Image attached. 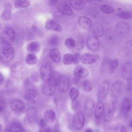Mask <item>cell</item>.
I'll return each mask as SVG.
<instances>
[{
  "label": "cell",
  "instance_id": "obj_57",
  "mask_svg": "<svg viewBox=\"0 0 132 132\" xmlns=\"http://www.w3.org/2000/svg\"><path fill=\"white\" fill-rule=\"evenodd\" d=\"M1 23H0V28H1Z\"/></svg>",
  "mask_w": 132,
  "mask_h": 132
},
{
  "label": "cell",
  "instance_id": "obj_32",
  "mask_svg": "<svg viewBox=\"0 0 132 132\" xmlns=\"http://www.w3.org/2000/svg\"><path fill=\"white\" fill-rule=\"evenodd\" d=\"M37 61H38V58L37 56L33 53L29 54L26 58V63L30 65L36 64Z\"/></svg>",
  "mask_w": 132,
  "mask_h": 132
},
{
  "label": "cell",
  "instance_id": "obj_5",
  "mask_svg": "<svg viewBox=\"0 0 132 132\" xmlns=\"http://www.w3.org/2000/svg\"><path fill=\"white\" fill-rule=\"evenodd\" d=\"M15 38V31L9 27L4 28L0 33V40L3 42L10 43L14 40Z\"/></svg>",
  "mask_w": 132,
  "mask_h": 132
},
{
  "label": "cell",
  "instance_id": "obj_47",
  "mask_svg": "<svg viewBox=\"0 0 132 132\" xmlns=\"http://www.w3.org/2000/svg\"><path fill=\"white\" fill-rule=\"evenodd\" d=\"M78 105V102L76 100H73V103H72V107L74 109H75L77 107Z\"/></svg>",
  "mask_w": 132,
  "mask_h": 132
},
{
  "label": "cell",
  "instance_id": "obj_17",
  "mask_svg": "<svg viewBox=\"0 0 132 132\" xmlns=\"http://www.w3.org/2000/svg\"><path fill=\"white\" fill-rule=\"evenodd\" d=\"M45 26L47 29L55 31H60L62 29L61 27L58 24V23L52 19L47 20Z\"/></svg>",
  "mask_w": 132,
  "mask_h": 132
},
{
  "label": "cell",
  "instance_id": "obj_11",
  "mask_svg": "<svg viewBox=\"0 0 132 132\" xmlns=\"http://www.w3.org/2000/svg\"><path fill=\"white\" fill-rule=\"evenodd\" d=\"M69 87V81L64 76H60L57 82V88L61 93L67 92Z\"/></svg>",
  "mask_w": 132,
  "mask_h": 132
},
{
  "label": "cell",
  "instance_id": "obj_44",
  "mask_svg": "<svg viewBox=\"0 0 132 132\" xmlns=\"http://www.w3.org/2000/svg\"><path fill=\"white\" fill-rule=\"evenodd\" d=\"M84 40L83 39H79L77 41V42H76V45L75 47H77V48H81L84 46Z\"/></svg>",
  "mask_w": 132,
  "mask_h": 132
},
{
  "label": "cell",
  "instance_id": "obj_46",
  "mask_svg": "<svg viewBox=\"0 0 132 132\" xmlns=\"http://www.w3.org/2000/svg\"><path fill=\"white\" fill-rule=\"evenodd\" d=\"M39 125L41 128H43V127H46L47 124L44 119H41L39 122Z\"/></svg>",
  "mask_w": 132,
  "mask_h": 132
},
{
  "label": "cell",
  "instance_id": "obj_14",
  "mask_svg": "<svg viewBox=\"0 0 132 132\" xmlns=\"http://www.w3.org/2000/svg\"><path fill=\"white\" fill-rule=\"evenodd\" d=\"M123 77L127 80H130L132 78V65L130 62H126L124 64L122 68Z\"/></svg>",
  "mask_w": 132,
  "mask_h": 132
},
{
  "label": "cell",
  "instance_id": "obj_36",
  "mask_svg": "<svg viewBox=\"0 0 132 132\" xmlns=\"http://www.w3.org/2000/svg\"><path fill=\"white\" fill-rule=\"evenodd\" d=\"M73 56L71 54H66L63 58V62L65 64L69 65L73 62Z\"/></svg>",
  "mask_w": 132,
  "mask_h": 132
},
{
  "label": "cell",
  "instance_id": "obj_31",
  "mask_svg": "<svg viewBox=\"0 0 132 132\" xmlns=\"http://www.w3.org/2000/svg\"><path fill=\"white\" fill-rule=\"evenodd\" d=\"M27 48L29 52H37L39 50V44L37 42L33 41L28 44Z\"/></svg>",
  "mask_w": 132,
  "mask_h": 132
},
{
  "label": "cell",
  "instance_id": "obj_7",
  "mask_svg": "<svg viewBox=\"0 0 132 132\" xmlns=\"http://www.w3.org/2000/svg\"><path fill=\"white\" fill-rule=\"evenodd\" d=\"M85 122V117L81 112H78L74 117L72 120V126L74 129L79 130L81 129Z\"/></svg>",
  "mask_w": 132,
  "mask_h": 132
},
{
  "label": "cell",
  "instance_id": "obj_40",
  "mask_svg": "<svg viewBox=\"0 0 132 132\" xmlns=\"http://www.w3.org/2000/svg\"><path fill=\"white\" fill-rule=\"evenodd\" d=\"M119 64V60L117 58L112 60L109 63V69L111 72H113L118 67Z\"/></svg>",
  "mask_w": 132,
  "mask_h": 132
},
{
  "label": "cell",
  "instance_id": "obj_6",
  "mask_svg": "<svg viewBox=\"0 0 132 132\" xmlns=\"http://www.w3.org/2000/svg\"><path fill=\"white\" fill-rule=\"evenodd\" d=\"M10 107L13 112L20 115L24 112L25 109V104L21 100H13L11 102Z\"/></svg>",
  "mask_w": 132,
  "mask_h": 132
},
{
  "label": "cell",
  "instance_id": "obj_18",
  "mask_svg": "<svg viewBox=\"0 0 132 132\" xmlns=\"http://www.w3.org/2000/svg\"><path fill=\"white\" fill-rule=\"evenodd\" d=\"M78 23L79 26L85 29H89L92 26L91 20L85 16H80L78 19Z\"/></svg>",
  "mask_w": 132,
  "mask_h": 132
},
{
  "label": "cell",
  "instance_id": "obj_15",
  "mask_svg": "<svg viewBox=\"0 0 132 132\" xmlns=\"http://www.w3.org/2000/svg\"><path fill=\"white\" fill-rule=\"evenodd\" d=\"M99 57L96 55H92L89 53H85L81 57L82 62L86 64H89L94 63L98 59Z\"/></svg>",
  "mask_w": 132,
  "mask_h": 132
},
{
  "label": "cell",
  "instance_id": "obj_24",
  "mask_svg": "<svg viewBox=\"0 0 132 132\" xmlns=\"http://www.w3.org/2000/svg\"><path fill=\"white\" fill-rule=\"evenodd\" d=\"M50 56L51 59L56 63H58L61 60L60 53L57 48H53L50 52Z\"/></svg>",
  "mask_w": 132,
  "mask_h": 132
},
{
  "label": "cell",
  "instance_id": "obj_38",
  "mask_svg": "<svg viewBox=\"0 0 132 132\" xmlns=\"http://www.w3.org/2000/svg\"><path fill=\"white\" fill-rule=\"evenodd\" d=\"M64 44H65V45L67 47H68L69 48H74L75 47L76 41L74 39L69 38H67L65 40Z\"/></svg>",
  "mask_w": 132,
  "mask_h": 132
},
{
  "label": "cell",
  "instance_id": "obj_10",
  "mask_svg": "<svg viewBox=\"0 0 132 132\" xmlns=\"http://www.w3.org/2000/svg\"><path fill=\"white\" fill-rule=\"evenodd\" d=\"M87 46L92 51H96L100 46V41L98 37L94 35L89 36L87 39Z\"/></svg>",
  "mask_w": 132,
  "mask_h": 132
},
{
  "label": "cell",
  "instance_id": "obj_56",
  "mask_svg": "<svg viewBox=\"0 0 132 132\" xmlns=\"http://www.w3.org/2000/svg\"><path fill=\"white\" fill-rule=\"evenodd\" d=\"M56 132H61V131H56Z\"/></svg>",
  "mask_w": 132,
  "mask_h": 132
},
{
  "label": "cell",
  "instance_id": "obj_50",
  "mask_svg": "<svg viewBox=\"0 0 132 132\" xmlns=\"http://www.w3.org/2000/svg\"><path fill=\"white\" fill-rule=\"evenodd\" d=\"M50 2L52 5H56L58 2V0H50Z\"/></svg>",
  "mask_w": 132,
  "mask_h": 132
},
{
  "label": "cell",
  "instance_id": "obj_39",
  "mask_svg": "<svg viewBox=\"0 0 132 132\" xmlns=\"http://www.w3.org/2000/svg\"><path fill=\"white\" fill-rule=\"evenodd\" d=\"M101 10L104 13L109 14L113 12L114 8L110 6L107 5H103L101 7Z\"/></svg>",
  "mask_w": 132,
  "mask_h": 132
},
{
  "label": "cell",
  "instance_id": "obj_20",
  "mask_svg": "<svg viewBox=\"0 0 132 132\" xmlns=\"http://www.w3.org/2000/svg\"><path fill=\"white\" fill-rule=\"evenodd\" d=\"M58 11L63 15L70 16L73 14V11L71 8L65 3L61 4L59 6Z\"/></svg>",
  "mask_w": 132,
  "mask_h": 132
},
{
  "label": "cell",
  "instance_id": "obj_9",
  "mask_svg": "<svg viewBox=\"0 0 132 132\" xmlns=\"http://www.w3.org/2000/svg\"><path fill=\"white\" fill-rule=\"evenodd\" d=\"M129 26L125 22H119L115 27V33L119 37H122L127 35L129 31Z\"/></svg>",
  "mask_w": 132,
  "mask_h": 132
},
{
  "label": "cell",
  "instance_id": "obj_53",
  "mask_svg": "<svg viewBox=\"0 0 132 132\" xmlns=\"http://www.w3.org/2000/svg\"><path fill=\"white\" fill-rule=\"evenodd\" d=\"M85 132H93V130L90 128H88L85 130Z\"/></svg>",
  "mask_w": 132,
  "mask_h": 132
},
{
  "label": "cell",
  "instance_id": "obj_49",
  "mask_svg": "<svg viewBox=\"0 0 132 132\" xmlns=\"http://www.w3.org/2000/svg\"><path fill=\"white\" fill-rule=\"evenodd\" d=\"M79 79L80 78L76 76H74V78H73V82L75 84H77L78 82H79Z\"/></svg>",
  "mask_w": 132,
  "mask_h": 132
},
{
  "label": "cell",
  "instance_id": "obj_33",
  "mask_svg": "<svg viewBox=\"0 0 132 132\" xmlns=\"http://www.w3.org/2000/svg\"><path fill=\"white\" fill-rule=\"evenodd\" d=\"M94 106L95 103L92 98H89L85 100L84 103V107L87 110H92L94 108Z\"/></svg>",
  "mask_w": 132,
  "mask_h": 132
},
{
  "label": "cell",
  "instance_id": "obj_30",
  "mask_svg": "<svg viewBox=\"0 0 132 132\" xmlns=\"http://www.w3.org/2000/svg\"><path fill=\"white\" fill-rule=\"evenodd\" d=\"M109 132H126L125 127L120 124H116L111 126Z\"/></svg>",
  "mask_w": 132,
  "mask_h": 132
},
{
  "label": "cell",
  "instance_id": "obj_29",
  "mask_svg": "<svg viewBox=\"0 0 132 132\" xmlns=\"http://www.w3.org/2000/svg\"><path fill=\"white\" fill-rule=\"evenodd\" d=\"M93 34L95 35L94 36L97 37H101L103 36L104 34V30L102 25L98 24L94 26L93 29Z\"/></svg>",
  "mask_w": 132,
  "mask_h": 132
},
{
  "label": "cell",
  "instance_id": "obj_16",
  "mask_svg": "<svg viewBox=\"0 0 132 132\" xmlns=\"http://www.w3.org/2000/svg\"><path fill=\"white\" fill-rule=\"evenodd\" d=\"M124 87V84L121 80H118L116 81L112 86L111 94L118 96L119 94L121 92Z\"/></svg>",
  "mask_w": 132,
  "mask_h": 132
},
{
  "label": "cell",
  "instance_id": "obj_19",
  "mask_svg": "<svg viewBox=\"0 0 132 132\" xmlns=\"http://www.w3.org/2000/svg\"><path fill=\"white\" fill-rule=\"evenodd\" d=\"M74 76H76L79 78H85L88 76L89 71L84 67L79 65L76 67L74 70Z\"/></svg>",
  "mask_w": 132,
  "mask_h": 132
},
{
  "label": "cell",
  "instance_id": "obj_23",
  "mask_svg": "<svg viewBox=\"0 0 132 132\" xmlns=\"http://www.w3.org/2000/svg\"><path fill=\"white\" fill-rule=\"evenodd\" d=\"M104 106L103 102L101 101L98 102L95 109L94 116L97 119L101 118L104 113Z\"/></svg>",
  "mask_w": 132,
  "mask_h": 132
},
{
  "label": "cell",
  "instance_id": "obj_43",
  "mask_svg": "<svg viewBox=\"0 0 132 132\" xmlns=\"http://www.w3.org/2000/svg\"><path fill=\"white\" fill-rule=\"evenodd\" d=\"M131 41H128L125 45V52L127 54H130L131 53V49H132V46H131Z\"/></svg>",
  "mask_w": 132,
  "mask_h": 132
},
{
  "label": "cell",
  "instance_id": "obj_35",
  "mask_svg": "<svg viewBox=\"0 0 132 132\" xmlns=\"http://www.w3.org/2000/svg\"><path fill=\"white\" fill-rule=\"evenodd\" d=\"M82 89L86 92H91L92 91V87L90 82L88 80H84L81 85Z\"/></svg>",
  "mask_w": 132,
  "mask_h": 132
},
{
  "label": "cell",
  "instance_id": "obj_45",
  "mask_svg": "<svg viewBox=\"0 0 132 132\" xmlns=\"http://www.w3.org/2000/svg\"><path fill=\"white\" fill-rule=\"evenodd\" d=\"M79 54L78 53H76L73 56V63L74 64H77L79 62Z\"/></svg>",
  "mask_w": 132,
  "mask_h": 132
},
{
  "label": "cell",
  "instance_id": "obj_21",
  "mask_svg": "<svg viewBox=\"0 0 132 132\" xmlns=\"http://www.w3.org/2000/svg\"><path fill=\"white\" fill-rule=\"evenodd\" d=\"M1 18L5 21L10 20L11 18V7L9 4H6L4 9L1 15Z\"/></svg>",
  "mask_w": 132,
  "mask_h": 132
},
{
  "label": "cell",
  "instance_id": "obj_34",
  "mask_svg": "<svg viewBox=\"0 0 132 132\" xmlns=\"http://www.w3.org/2000/svg\"><path fill=\"white\" fill-rule=\"evenodd\" d=\"M10 129L11 132H23V128L21 124L18 122L13 123L11 126Z\"/></svg>",
  "mask_w": 132,
  "mask_h": 132
},
{
  "label": "cell",
  "instance_id": "obj_4",
  "mask_svg": "<svg viewBox=\"0 0 132 132\" xmlns=\"http://www.w3.org/2000/svg\"><path fill=\"white\" fill-rule=\"evenodd\" d=\"M11 73L12 77L16 79H22L26 73V68L21 62L13 63L11 67Z\"/></svg>",
  "mask_w": 132,
  "mask_h": 132
},
{
  "label": "cell",
  "instance_id": "obj_37",
  "mask_svg": "<svg viewBox=\"0 0 132 132\" xmlns=\"http://www.w3.org/2000/svg\"><path fill=\"white\" fill-rule=\"evenodd\" d=\"M69 96L70 97L72 100H76L77 98L79 96V91L78 90L75 88H72L71 89L70 92H69Z\"/></svg>",
  "mask_w": 132,
  "mask_h": 132
},
{
  "label": "cell",
  "instance_id": "obj_52",
  "mask_svg": "<svg viewBox=\"0 0 132 132\" xmlns=\"http://www.w3.org/2000/svg\"><path fill=\"white\" fill-rule=\"evenodd\" d=\"M3 110H4V107H3V106L2 105L0 104V112H2V111H3Z\"/></svg>",
  "mask_w": 132,
  "mask_h": 132
},
{
  "label": "cell",
  "instance_id": "obj_55",
  "mask_svg": "<svg viewBox=\"0 0 132 132\" xmlns=\"http://www.w3.org/2000/svg\"><path fill=\"white\" fill-rule=\"evenodd\" d=\"M2 129H3L2 126L1 125V124H0V132H1V131H2Z\"/></svg>",
  "mask_w": 132,
  "mask_h": 132
},
{
  "label": "cell",
  "instance_id": "obj_22",
  "mask_svg": "<svg viewBox=\"0 0 132 132\" xmlns=\"http://www.w3.org/2000/svg\"><path fill=\"white\" fill-rule=\"evenodd\" d=\"M69 4L76 10H80L85 6V3L82 0H69Z\"/></svg>",
  "mask_w": 132,
  "mask_h": 132
},
{
  "label": "cell",
  "instance_id": "obj_27",
  "mask_svg": "<svg viewBox=\"0 0 132 132\" xmlns=\"http://www.w3.org/2000/svg\"><path fill=\"white\" fill-rule=\"evenodd\" d=\"M30 2L29 0H15L14 6L16 8H24L29 6Z\"/></svg>",
  "mask_w": 132,
  "mask_h": 132
},
{
  "label": "cell",
  "instance_id": "obj_25",
  "mask_svg": "<svg viewBox=\"0 0 132 132\" xmlns=\"http://www.w3.org/2000/svg\"><path fill=\"white\" fill-rule=\"evenodd\" d=\"M131 100L130 99L127 98L124 101L122 104V109L123 112L125 114L128 115L130 113L131 109Z\"/></svg>",
  "mask_w": 132,
  "mask_h": 132
},
{
  "label": "cell",
  "instance_id": "obj_48",
  "mask_svg": "<svg viewBox=\"0 0 132 132\" xmlns=\"http://www.w3.org/2000/svg\"><path fill=\"white\" fill-rule=\"evenodd\" d=\"M39 132H51V130L49 128L45 127L41 128V129L40 130Z\"/></svg>",
  "mask_w": 132,
  "mask_h": 132
},
{
  "label": "cell",
  "instance_id": "obj_26",
  "mask_svg": "<svg viewBox=\"0 0 132 132\" xmlns=\"http://www.w3.org/2000/svg\"><path fill=\"white\" fill-rule=\"evenodd\" d=\"M45 120L48 122H53L56 119L55 112L51 109L47 110L45 111L44 114Z\"/></svg>",
  "mask_w": 132,
  "mask_h": 132
},
{
  "label": "cell",
  "instance_id": "obj_13",
  "mask_svg": "<svg viewBox=\"0 0 132 132\" xmlns=\"http://www.w3.org/2000/svg\"><path fill=\"white\" fill-rule=\"evenodd\" d=\"M26 116L28 121L31 124H35L38 120V110L35 107H30L26 110Z\"/></svg>",
  "mask_w": 132,
  "mask_h": 132
},
{
  "label": "cell",
  "instance_id": "obj_3",
  "mask_svg": "<svg viewBox=\"0 0 132 132\" xmlns=\"http://www.w3.org/2000/svg\"><path fill=\"white\" fill-rule=\"evenodd\" d=\"M57 80L58 79L56 78L51 75V77L45 81V82L42 86V93L44 95L47 96L53 95L55 92L57 88Z\"/></svg>",
  "mask_w": 132,
  "mask_h": 132
},
{
  "label": "cell",
  "instance_id": "obj_12",
  "mask_svg": "<svg viewBox=\"0 0 132 132\" xmlns=\"http://www.w3.org/2000/svg\"><path fill=\"white\" fill-rule=\"evenodd\" d=\"M52 70L51 66L47 63L43 64L40 69V74L41 78L44 81L48 79L52 75Z\"/></svg>",
  "mask_w": 132,
  "mask_h": 132
},
{
  "label": "cell",
  "instance_id": "obj_54",
  "mask_svg": "<svg viewBox=\"0 0 132 132\" xmlns=\"http://www.w3.org/2000/svg\"><path fill=\"white\" fill-rule=\"evenodd\" d=\"M4 132H11V130H10V128H8V129H6Z\"/></svg>",
  "mask_w": 132,
  "mask_h": 132
},
{
  "label": "cell",
  "instance_id": "obj_42",
  "mask_svg": "<svg viewBox=\"0 0 132 132\" xmlns=\"http://www.w3.org/2000/svg\"><path fill=\"white\" fill-rule=\"evenodd\" d=\"M59 42L58 38L57 36H53L51 37L48 41V43L51 46H56Z\"/></svg>",
  "mask_w": 132,
  "mask_h": 132
},
{
  "label": "cell",
  "instance_id": "obj_2",
  "mask_svg": "<svg viewBox=\"0 0 132 132\" xmlns=\"http://www.w3.org/2000/svg\"><path fill=\"white\" fill-rule=\"evenodd\" d=\"M118 96L110 94V96L107 102L105 113L104 115V121L109 122L113 118L115 108L117 102Z\"/></svg>",
  "mask_w": 132,
  "mask_h": 132
},
{
  "label": "cell",
  "instance_id": "obj_28",
  "mask_svg": "<svg viewBox=\"0 0 132 132\" xmlns=\"http://www.w3.org/2000/svg\"><path fill=\"white\" fill-rule=\"evenodd\" d=\"M37 92L35 89H29L27 90L24 94V97L27 100H31L35 97Z\"/></svg>",
  "mask_w": 132,
  "mask_h": 132
},
{
  "label": "cell",
  "instance_id": "obj_8",
  "mask_svg": "<svg viewBox=\"0 0 132 132\" xmlns=\"http://www.w3.org/2000/svg\"><path fill=\"white\" fill-rule=\"evenodd\" d=\"M110 83L108 80L104 81L100 86L98 91L97 95L100 101L104 100L107 97L109 89Z\"/></svg>",
  "mask_w": 132,
  "mask_h": 132
},
{
  "label": "cell",
  "instance_id": "obj_1",
  "mask_svg": "<svg viewBox=\"0 0 132 132\" xmlns=\"http://www.w3.org/2000/svg\"><path fill=\"white\" fill-rule=\"evenodd\" d=\"M14 50L9 43L2 42L0 43V62L6 63L10 62L14 58Z\"/></svg>",
  "mask_w": 132,
  "mask_h": 132
},
{
  "label": "cell",
  "instance_id": "obj_41",
  "mask_svg": "<svg viewBox=\"0 0 132 132\" xmlns=\"http://www.w3.org/2000/svg\"><path fill=\"white\" fill-rule=\"evenodd\" d=\"M117 15L119 16L120 18L123 19H129L131 17L132 14L130 12L128 11H121L118 12Z\"/></svg>",
  "mask_w": 132,
  "mask_h": 132
},
{
  "label": "cell",
  "instance_id": "obj_51",
  "mask_svg": "<svg viewBox=\"0 0 132 132\" xmlns=\"http://www.w3.org/2000/svg\"><path fill=\"white\" fill-rule=\"evenodd\" d=\"M3 80H4V76L3 74L0 72V84L3 82Z\"/></svg>",
  "mask_w": 132,
  "mask_h": 132
}]
</instances>
